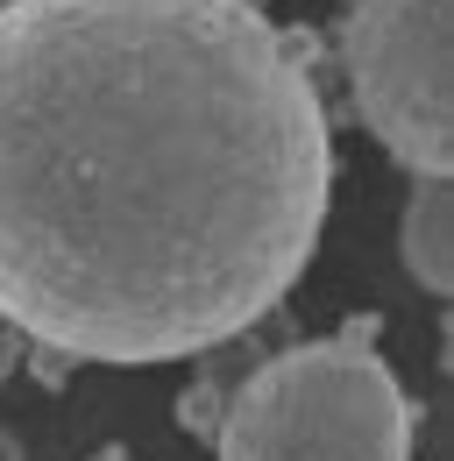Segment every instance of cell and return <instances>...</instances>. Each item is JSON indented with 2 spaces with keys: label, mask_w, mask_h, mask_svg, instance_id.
Wrapping results in <instances>:
<instances>
[{
  "label": "cell",
  "mask_w": 454,
  "mask_h": 461,
  "mask_svg": "<svg viewBox=\"0 0 454 461\" xmlns=\"http://www.w3.org/2000/svg\"><path fill=\"white\" fill-rule=\"evenodd\" d=\"M22 355H29V341H22V327L14 320H0V384L22 369Z\"/></svg>",
  "instance_id": "obj_5"
},
{
  "label": "cell",
  "mask_w": 454,
  "mask_h": 461,
  "mask_svg": "<svg viewBox=\"0 0 454 461\" xmlns=\"http://www.w3.org/2000/svg\"><path fill=\"white\" fill-rule=\"evenodd\" d=\"M419 411L377 355V320L263 355L227 384L213 461H412Z\"/></svg>",
  "instance_id": "obj_2"
},
{
  "label": "cell",
  "mask_w": 454,
  "mask_h": 461,
  "mask_svg": "<svg viewBox=\"0 0 454 461\" xmlns=\"http://www.w3.org/2000/svg\"><path fill=\"white\" fill-rule=\"evenodd\" d=\"M0 461H22V440H14V433H0Z\"/></svg>",
  "instance_id": "obj_6"
},
{
  "label": "cell",
  "mask_w": 454,
  "mask_h": 461,
  "mask_svg": "<svg viewBox=\"0 0 454 461\" xmlns=\"http://www.w3.org/2000/svg\"><path fill=\"white\" fill-rule=\"evenodd\" d=\"M397 256H404L412 285L426 298H448L454 291V177H412Z\"/></svg>",
  "instance_id": "obj_4"
},
{
  "label": "cell",
  "mask_w": 454,
  "mask_h": 461,
  "mask_svg": "<svg viewBox=\"0 0 454 461\" xmlns=\"http://www.w3.org/2000/svg\"><path fill=\"white\" fill-rule=\"evenodd\" d=\"M0 7H7V0H0Z\"/></svg>",
  "instance_id": "obj_7"
},
{
  "label": "cell",
  "mask_w": 454,
  "mask_h": 461,
  "mask_svg": "<svg viewBox=\"0 0 454 461\" xmlns=\"http://www.w3.org/2000/svg\"><path fill=\"white\" fill-rule=\"evenodd\" d=\"M334 206L313 36L256 0L0 7V320L71 362L234 348Z\"/></svg>",
  "instance_id": "obj_1"
},
{
  "label": "cell",
  "mask_w": 454,
  "mask_h": 461,
  "mask_svg": "<svg viewBox=\"0 0 454 461\" xmlns=\"http://www.w3.org/2000/svg\"><path fill=\"white\" fill-rule=\"evenodd\" d=\"M340 71L362 128L412 177H454V0H348Z\"/></svg>",
  "instance_id": "obj_3"
}]
</instances>
